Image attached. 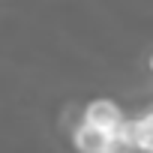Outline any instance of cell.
<instances>
[{
    "label": "cell",
    "instance_id": "6da1fadb",
    "mask_svg": "<svg viewBox=\"0 0 153 153\" xmlns=\"http://www.w3.org/2000/svg\"><path fill=\"white\" fill-rule=\"evenodd\" d=\"M81 123H90V126L114 135V132H120V126L126 123V117H123V111H120V105L114 99H90L84 105V120Z\"/></svg>",
    "mask_w": 153,
    "mask_h": 153
},
{
    "label": "cell",
    "instance_id": "7a4b0ae2",
    "mask_svg": "<svg viewBox=\"0 0 153 153\" xmlns=\"http://www.w3.org/2000/svg\"><path fill=\"white\" fill-rule=\"evenodd\" d=\"M108 141H111V135L96 129V126H90V123H78L72 129V147L78 153H105Z\"/></svg>",
    "mask_w": 153,
    "mask_h": 153
},
{
    "label": "cell",
    "instance_id": "3957f363",
    "mask_svg": "<svg viewBox=\"0 0 153 153\" xmlns=\"http://www.w3.org/2000/svg\"><path fill=\"white\" fill-rule=\"evenodd\" d=\"M105 153H138V147H135V141H132V132H129V120L120 126V132L111 135Z\"/></svg>",
    "mask_w": 153,
    "mask_h": 153
},
{
    "label": "cell",
    "instance_id": "277c9868",
    "mask_svg": "<svg viewBox=\"0 0 153 153\" xmlns=\"http://www.w3.org/2000/svg\"><path fill=\"white\" fill-rule=\"evenodd\" d=\"M150 69H153V57H150Z\"/></svg>",
    "mask_w": 153,
    "mask_h": 153
},
{
    "label": "cell",
    "instance_id": "5b68a950",
    "mask_svg": "<svg viewBox=\"0 0 153 153\" xmlns=\"http://www.w3.org/2000/svg\"><path fill=\"white\" fill-rule=\"evenodd\" d=\"M144 153H153V150H144Z\"/></svg>",
    "mask_w": 153,
    "mask_h": 153
}]
</instances>
